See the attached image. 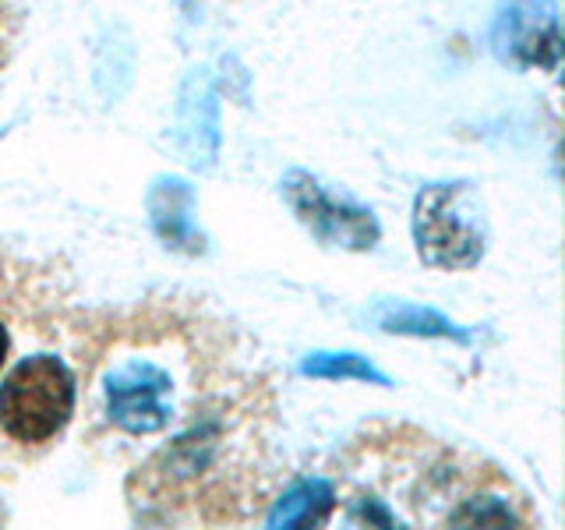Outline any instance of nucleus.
I'll list each match as a JSON object with an SVG mask.
<instances>
[{
	"label": "nucleus",
	"mask_w": 565,
	"mask_h": 530,
	"mask_svg": "<svg viewBox=\"0 0 565 530\" xmlns=\"http://www.w3.org/2000/svg\"><path fill=\"white\" fill-rule=\"evenodd\" d=\"M220 326L177 311H146L114 332H93L78 414L124 438L181 432L226 396L230 347Z\"/></svg>",
	"instance_id": "f257e3e1"
},
{
	"label": "nucleus",
	"mask_w": 565,
	"mask_h": 530,
	"mask_svg": "<svg viewBox=\"0 0 565 530\" xmlns=\"http://www.w3.org/2000/svg\"><path fill=\"white\" fill-rule=\"evenodd\" d=\"M85 336L57 273L0 252V400L53 353L82 347Z\"/></svg>",
	"instance_id": "f03ea898"
},
{
	"label": "nucleus",
	"mask_w": 565,
	"mask_h": 530,
	"mask_svg": "<svg viewBox=\"0 0 565 530\" xmlns=\"http://www.w3.org/2000/svg\"><path fill=\"white\" fill-rule=\"evenodd\" d=\"M414 241L420 262L435 269H473L484 255V220L470 188H424L414 205Z\"/></svg>",
	"instance_id": "7ed1b4c3"
},
{
	"label": "nucleus",
	"mask_w": 565,
	"mask_h": 530,
	"mask_svg": "<svg viewBox=\"0 0 565 530\" xmlns=\"http://www.w3.org/2000/svg\"><path fill=\"white\" fill-rule=\"evenodd\" d=\"M282 191H287V202L297 212V220L305 223L322 244L364 252V247L379 241V223L367 209L335 199L332 191L311 181L308 173H290Z\"/></svg>",
	"instance_id": "20e7f679"
},
{
	"label": "nucleus",
	"mask_w": 565,
	"mask_h": 530,
	"mask_svg": "<svg viewBox=\"0 0 565 530\" xmlns=\"http://www.w3.org/2000/svg\"><path fill=\"white\" fill-rule=\"evenodd\" d=\"M335 517V485L332 477L311 474L279 495L269 509V527H322Z\"/></svg>",
	"instance_id": "39448f33"
},
{
	"label": "nucleus",
	"mask_w": 565,
	"mask_h": 530,
	"mask_svg": "<svg viewBox=\"0 0 565 530\" xmlns=\"http://www.w3.org/2000/svg\"><path fill=\"white\" fill-rule=\"evenodd\" d=\"M300 371L315 379H358V382L388 385L382 371H375L364 358H358V353H311V358L300 364Z\"/></svg>",
	"instance_id": "423d86ee"
},
{
	"label": "nucleus",
	"mask_w": 565,
	"mask_h": 530,
	"mask_svg": "<svg viewBox=\"0 0 565 530\" xmlns=\"http://www.w3.org/2000/svg\"><path fill=\"white\" fill-rule=\"evenodd\" d=\"M382 329L385 332H417V336H459L446 318L435 315V311H424V308H393L382 315ZM463 340V336H459Z\"/></svg>",
	"instance_id": "0eeeda50"
},
{
	"label": "nucleus",
	"mask_w": 565,
	"mask_h": 530,
	"mask_svg": "<svg viewBox=\"0 0 565 530\" xmlns=\"http://www.w3.org/2000/svg\"><path fill=\"white\" fill-rule=\"evenodd\" d=\"M0 523H4V509H0Z\"/></svg>",
	"instance_id": "6e6552de"
}]
</instances>
